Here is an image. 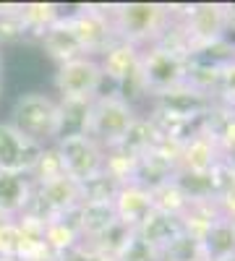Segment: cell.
Instances as JSON below:
<instances>
[{
    "label": "cell",
    "mask_w": 235,
    "mask_h": 261,
    "mask_svg": "<svg viewBox=\"0 0 235 261\" xmlns=\"http://www.w3.org/2000/svg\"><path fill=\"white\" fill-rule=\"evenodd\" d=\"M115 39L149 47L175 21V6L167 3H115L108 6Z\"/></svg>",
    "instance_id": "6da1fadb"
},
{
    "label": "cell",
    "mask_w": 235,
    "mask_h": 261,
    "mask_svg": "<svg viewBox=\"0 0 235 261\" xmlns=\"http://www.w3.org/2000/svg\"><path fill=\"white\" fill-rule=\"evenodd\" d=\"M139 120V107L134 102H128L118 89L115 92H102L89 102V113H87V128L84 134L92 136L105 151L115 149L123 144L128 136V130L134 128Z\"/></svg>",
    "instance_id": "7a4b0ae2"
},
{
    "label": "cell",
    "mask_w": 235,
    "mask_h": 261,
    "mask_svg": "<svg viewBox=\"0 0 235 261\" xmlns=\"http://www.w3.org/2000/svg\"><path fill=\"white\" fill-rule=\"evenodd\" d=\"M8 123L39 146L55 144L60 134V105L45 92H21L11 107Z\"/></svg>",
    "instance_id": "3957f363"
},
{
    "label": "cell",
    "mask_w": 235,
    "mask_h": 261,
    "mask_svg": "<svg viewBox=\"0 0 235 261\" xmlns=\"http://www.w3.org/2000/svg\"><path fill=\"white\" fill-rule=\"evenodd\" d=\"M180 27L186 32L191 58L204 55L220 45H227V34L232 27L230 6L225 3H191L183 11Z\"/></svg>",
    "instance_id": "277c9868"
},
{
    "label": "cell",
    "mask_w": 235,
    "mask_h": 261,
    "mask_svg": "<svg viewBox=\"0 0 235 261\" xmlns=\"http://www.w3.org/2000/svg\"><path fill=\"white\" fill-rule=\"evenodd\" d=\"M105 89V76L97 58L81 55L58 65L55 71V92L63 102H92Z\"/></svg>",
    "instance_id": "5b68a950"
},
{
    "label": "cell",
    "mask_w": 235,
    "mask_h": 261,
    "mask_svg": "<svg viewBox=\"0 0 235 261\" xmlns=\"http://www.w3.org/2000/svg\"><path fill=\"white\" fill-rule=\"evenodd\" d=\"M55 149H58L60 162H63V172L79 183H87V180L105 172V154L108 151L87 134L63 136L55 141Z\"/></svg>",
    "instance_id": "8992f818"
},
{
    "label": "cell",
    "mask_w": 235,
    "mask_h": 261,
    "mask_svg": "<svg viewBox=\"0 0 235 261\" xmlns=\"http://www.w3.org/2000/svg\"><path fill=\"white\" fill-rule=\"evenodd\" d=\"M81 201H84L81 183L63 172L58 178H50L45 183L34 186V196H32V204H29L27 212H32V214L50 222L55 217H66V214L76 212Z\"/></svg>",
    "instance_id": "52a82bcc"
},
{
    "label": "cell",
    "mask_w": 235,
    "mask_h": 261,
    "mask_svg": "<svg viewBox=\"0 0 235 261\" xmlns=\"http://www.w3.org/2000/svg\"><path fill=\"white\" fill-rule=\"evenodd\" d=\"M66 21L76 34L84 55L89 58H97L115 39L108 6H79V11L66 13Z\"/></svg>",
    "instance_id": "ba28073f"
},
{
    "label": "cell",
    "mask_w": 235,
    "mask_h": 261,
    "mask_svg": "<svg viewBox=\"0 0 235 261\" xmlns=\"http://www.w3.org/2000/svg\"><path fill=\"white\" fill-rule=\"evenodd\" d=\"M222 162V151L215 136L204 128V123L180 144L178 154V172L186 175H212V170Z\"/></svg>",
    "instance_id": "9c48e42d"
},
{
    "label": "cell",
    "mask_w": 235,
    "mask_h": 261,
    "mask_svg": "<svg viewBox=\"0 0 235 261\" xmlns=\"http://www.w3.org/2000/svg\"><path fill=\"white\" fill-rule=\"evenodd\" d=\"M42 149L45 146L21 136L8 120H0V172H16V175L29 178Z\"/></svg>",
    "instance_id": "30bf717a"
},
{
    "label": "cell",
    "mask_w": 235,
    "mask_h": 261,
    "mask_svg": "<svg viewBox=\"0 0 235 261\" xmlns=\"http://www.w3.org/2000/svg\"><path fill=\"white\" fill-rule=\"evenodd\" d=\"M141 50L144 47H136L125 39H113L108 47H105L99 55H97V63L102 68V76L105 81H110L118 86V92L123 86H128L136 73H139V63H141Z\"/></svg>",
    "instance_id": "8fae6325"
},
{
    "label": "cell",
    "mask_w": 235,
    "mask_h": 261,
    "mask_svg": "<svg viewBox=\"0 0 235 261\" xmlns=\"http://www.w3.org/2000/svg\"><path fill=\"white\" fill-rule=\"evenodd\" d=\"M113 206H115V217L118 222L125 225L128 230H139V225L152 214L154 204H152V191L144 188L141 183L131 180V183H123L113 199Z\"/></svg>",
    "instance_id": "7c38bea8"
},
{
    "label": "cell",
    "mask_w": 235,
    "mask_h": 261,
    "mask_svg": "<svg viewBox=\"0 0 235 261\" xmlns=\"http://www.w3.org/2000/svg\"><path fill=\"white\" fill-rule=\"evenodd\" d=\"M73 222L79 227L81 243L89 246L99 241L113 225H118V217L113 201H81L79 209L73 212Z\"/></svg>",
    "instance_id": "4fadbf2b"
},
{
    "label": "cell",
    "mask_w": 235,
    "mask_h": 261,
    "mask_svg": "<svg viewBox=\"0 0 235 261\" xmlns=\"http://www.w3.org/2000/svg\"><path fill=\"white\" fill-rule=\"evenodd\" d=\"M136 235H139V241L152 248L160 256V261H162L165 251L183 235V227H180V220H175V217H167V214L152 209V214L139 225Z\"/></svg>",
    "instance_id": "5bb4252c"
},
{
    "label": "cell",
    "mask_w": 235,
    "mask_h": 261,
    "mask_svg": "<svg viewBox=\"0 0 235 261\" xmlns=\"http://www.w3.org/2000/svg\"><path fill=\"white\" fill-rule=\"evenodd\" d=\"M34 186L27 175L0 172V220H18L32 204Z\"/></svg>",
    "instance_id": "9a60e30c"
},
{
    "label": "cell",
    "mask_w": 235,
    "mask_h": 261,
    "mask_svg": "<svg viewBox=\"0 0 235 261\" xmlns=\"http://www.w3.org/2000/svg\"><path fill=\"white\" fill-rule=\"evenodd\" d=\"M39 47H42V53H47V58H50L55 65H63V63L76 60V58L84 55V50H81V45H79L76 34L71 32L66 16H63L55 27H50L45 34L39 37Z\"/></svg>",
    "instance_id": "2e32d148"
},
{
    "label": "cell",
    "mask_w": 235,
    "mask_h": 261,
    "mask_svg": "<svg viewBox=\"0 0 235 261\" xmlns=\"http://www.w3.org/2000/svg\"><path fill=\"white\" fill-rule=\"evenodd\" d=\"M201 256L206 261H232L235 258V222L220 220L201 238Z\"/></svg>",
    "instance_id": "e0dca14e"
},
{
    "label": "cell",
    "mask_w": 235,
    "mask_h": 261,
    "mask_svg": "<svg viewBox=\"0 0 235 261\" xmlns=\"http://www.w3.org/2000/svg\"><path fill=\"white\" fill-rule=\"evenodd\" d=\"M18 13H21V24H24L27 34L37 39L66 16L63 6L58 3H18Z\"/></svg>",
    "instance_id": "ac0fdd59"
},
{
    "label": "cell",
    "mask_w": 235,
    "mask_h": 261,
    "mask_svg": "<svg viewBox=\"0 0 235 261\" xmlns=\"http://www.w3.org/2000/svg\"><path fill=\"white\" fill-rule=\"evenodd\" d=\"M45 246H47V251L55 258L63 256V253H68L76 246H81V235H79V227L73 222V212L66 214V217H55V220L47 222V227H45Z\"/></svg>",
    "instance_id": "d6986e66"
},
{
    "label": "cell",
    "mask_w": 235,
    "mask_h": 261,
    "mask_svg": "<svg viewBox=\"0 0 235 261\" xmlns=\"http://www.w3.org/2000/svg\"><path fill=\"white\" fill-rule=\"evenodd\" d=\"M152 204H154L157 212L180 220V217L188 212V206H191V199L186 196V191L178 186V180L170 178V180L160 183L157 188H152Z\"/></svg>",
    "instance_id": "ffe728a7"
},
{
    "label": "cell",
    "mask_w": 235,
    "mask_h": 261,
    "mask_svg": "<svg viewBox=\"0 0 235 261\" xmlns=\"http://www.w3.org/2000/svg\"><path fill=\"white\" fill-rule=\"evenodd\" d=\"M58 175H63V162H60V154H58L55 144H47L45 149H42L37 165L32 167L29 180H32V186H39V183H45L50 178H58Z\"/></svg>",
    "instance_id": "44dd1931"
},
{
    "label": "cell",
    "mask_w": 235,
    "mask_h": 261,
    "mask_svg": "<svg viewBox=\"0 0 235 261\" xmlns=\"http://www.w3.org/2000/svg\"><path fill=\"white\" fill-rule=\"evenodd\" d=\"M215 105L235 110V55L222 60L220 65V81H217V92H215Z\"/></svg>",
    "instance_id": "7402d4cb"
},
{
    "label": "cell",
    "mask_w": 235,
    "mask_h": 261,
    "mask_svg": "<svg viewBox=\"0 0 235 261\" xmlns=\"http://www.w3.org/2000/svg\"><path fill=\"white\" fill-rule=\"evenodd\" d=\"M215 206H217V212H220L222 220L235 222V186L215 196Z\"/></svg>",
    "instance_id": "603a6c76"
},
{
    "label": "cell",
    "mask_w": 235,
    "mask_h": 261,
    "mask_svg": "<svg viewBox=\"0 0 235 261\" xmlns=\"http://www.w3.org/2000/svg\"><path fill=\"white\" fill-rule=\"evenodd\" d=\"M58 261H113V258H108V256H99V253L89 251L87 246H76V248H71L68 253L58 256Z\"/></svg>",
    "instance_id": "cb8c5ba5"
},
{
    "label": "cell",
    "mask_w": 235,
    "mask_h": 261,
    "mask_svg": "<svg viewBox=\"0 0 235 261\" xmlns=\"http://www.w3.org/2000/svg\"><path fill=\"white\" fill-rule=\"evenodd\" d=\"M225 162H227V167L232 170V175H235V154H230V157H222Z\"/></svg>",
    "instance_id": "d4e9b609"
},
{
    "label": "cell",
    "mask_w": 235,
    "mask_h": 261,
    "mask_svg": "<svg viewBox=\"0 0 235 261\" xmlns=\"http://www.w3.org/2000/svg\"><path fill=\"white\" fill-rule=\"evenodd\" d=\"M196 261H206V258H204V256H201V258H196Z\"/></svg>",
    "instance_id": "484cf974"
},
{
    "label": "cell",
    "mask_w": 235,
    "mask_h": 261,
    "mask_svg": "<svg viewBox=\"0 0 235 261\" xmlns=\"http://www.w3.org/2000/svg\"><path fill=\"white\" fill-rule=\"evenodd\" d=\"M0 261H6V258H0Z\"/></svg>",
    "instance_id": "4316f807"
}]
</instances>
